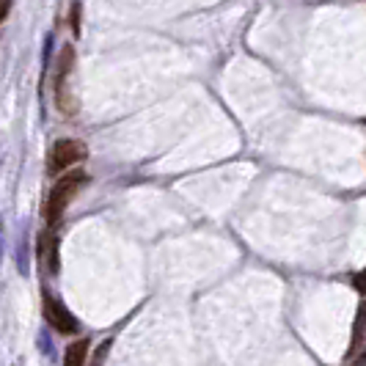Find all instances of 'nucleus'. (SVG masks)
Listing matches in <instances>:
<instances>
[{"label":"nucleus","mask_w":366,"mask_h":366,"mask_svg":"<svg viewBox=\"0 0 366 366\" xmlns=\"http://www.w3.org/2000/svg\"><path fill=\"white\" fill-rule=\"evenodd\" d=\"M353 287L358 289L361 295H366V270H364V273H358V276L353 278Z\"/></svg>","instance_id":"obj_8"},{"label":"nucleus","mask_w":366,"mask_h":366,"mask_svg":"<svg viewBox=\"0 0 366 366\" xmlns=\"http://www.w3.org/2000/svg\"><path fill=\"white\" fill-rule=\"evenodd\" d=\"M8 8H11V3H6V0H0V23L6 20V14H8Z\"/></svg>","instance_id":"obj_9"},{"label":"nucleus","mask_w":366,"mask_h":366,"mask_svg":"<svg viewBox=\"0 0 366 366\" xmlns=\"http://www.w3.org/2000/svg\"><path fill=\"white\" fill-rule=\"evenodd\" d=\"M88 155V149H85V143L83 141H75V138H64V141H58L55 146H52L50 152V171L52 174H61V171H69L72 165H78L83 163Z\"/></svg>","instance_id":"obj_2"},{"label":"nucleus","mask_w":366,"mask_h":366,"mask_svg":"<svg viewBox=\"0 0 366 366\" xmlns=\"http://www.w3.org/2000/svg\"><path fill=\"white\" fill-rule=\"evenodd\" d=\"M85 182H88V177H85L83 171H72V174L61 177L58 182L52 184L50 196H47V204H45V220H47L50 226L61 220V215H64L66 204H69V201L78 196V190Z\"/></svg>","instance_id":"obj_1"},{"label":"nucleus","mask_w":366,"mask_h":366,"mask_svg":"<svg viewBox=\"0 0 366 366\" xmlns=\"http://www.w3.org/2000/svg\"><path fill=\"white\" fill-rule=\"evenodd\" d=\"M0 259H3V218H0Z\"/></svg>","instance_id":"obj_10"},{"label":"nucleus","mask_w":366,"mask_h":366,"mask_svg":"<svg viewBox=\"0 0 366 366\" xmlns=\"http://www.w3.org/2000/svg\"><path fill=\"white\" fill-rule=\"evenodd\" d=\"M85 358H88V341L80 339L69 344V350L64 355V366H85Z\"/></svg>","instance_id":"obj_7"},{"label":"nucleus","mask_w":366,"mask_h":366,"mask_svg":"<svg viewBox=\"0 0 366 366\" xmlns=\"http://www.w3.org/2000/svg\"><path fill=\"white\" fill-rule=\"evenodd\" d=\"M39 254H42V261H45V270L58 273V237L45 232L42 242H39Z\"/></svg>","instance_id":"obj_6"},{"label":"nucleus","mask_w":366,"mask_h":366,"mask_svg":"<svg viewBox=\"0 0 366 366\" xmlns=\"http://www.w3.org/2000/svg\"><path fill=\"white\" fill-rule=\"evenodd\" d=\"M72 64H75V50L66 45V47L61 50V58H58V75H55V100H58V107H61L64 113H75V110H78L75 102L66 97V78H69V72H72Z\"/></svg>","instance_id":"obj_3"},{"label":"nucleus","mask_w":366,"mask_h":366,"mask_svg":"<svg viewBox=\"0 0 366 366\" xmlns=\"http://www.w3.org/2000/svg\"><path fill=\"white\" fill-rule=\"evenodd\" d=\"M347 361H355V366L366 364V303L358 306L355 314V325H353V339L347 350Z\"/></svg>","instance_id":"obj_5"},{"label":"nucleus","mask_w":366,"mask_h":366,"mask_svg":"<svg viewBox=\"0 0 366 366\" xmlns=\"http://www.w3.org/2000/svg\"><path fill=\"white\" fill-rule=\"evenodd\" d=\"M45 319L50 322V328H55L58 333H78L80 331L78 317L69 312L61 300H55V297H45Z\"/></svg>","instance_id":"obj_4"}]
</instances>
